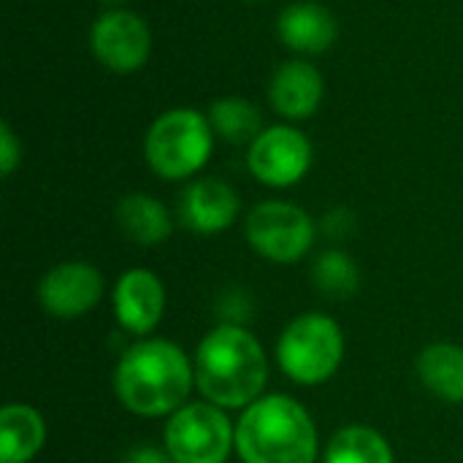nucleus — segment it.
Masks as SVG:
<instances>
[{"label":"nucleus","instance_id":"f257e3e1","mask_svg":"<svg viewBox=\"0 0 463 463\" xmlns=\"http://www.w3.org/2000/svg\"><path fill=\"white\" fill-rule=\"evenodd\" d=\"M195 385V364L168 339L130 345L114 369L119 404L138 418H163L182 410Z\"/></svg>","mask_w":463,"mask_h":463},{"label":"nucleus","instance_id":"f03ea898","mask_svg":"<svg viewBox=\"0 0 463 463\" xmlns=\"http://www.w3.org/2000/svg\"><path fill=\"white\" fill-rule=\"evenodd\" d=\"M269 361L260 342L241 326L212 328L195 350V388L222 410H247L263 396Z\"/></svg>","mask_w":463,"mask_h":463},{"label":"nucleus","instance_id":"7ed1b4c3","mask_svg":"<svg viewBox=\"0 0 463 463\" xmlns=\"http://www.w3.org/2000/svg\"><path fill=\"white\" fill-rule=\"evenodd\" d=\"M241 463H315L317 429L304 404L290 396H260L236 426Z\"/></svg>","mask_w":463,"mask_h":463},{"label":"nucleus","instance_id":"20e7f679","mask_svg":"<svg viewBox=\"0 0 463 463\" xmlns=\"http://www.w3.org/2000/svg\"><path fill=\"white\" fill-rule=\"evenodd\" d=\"M212 146L214 130L209 117L195 109H171L146 130L144 155L157 176L179 182L190 179L209 163Z\"/></svg>","mask_w":463,"mask_h":463},{"label":"nucleus","instance_id":"39448f33","mask_svg":"<svg viewBox=\"0 0 463 463\" xmlns=\"http://www.w3.org/2000/svg\"><path fill=\"white\" fill-rule=\"evenodd\" d=\"M345 358V334L328 315L296 317L277 342V364L298 385L315 388L328 383Z\"/></svg>","mask_w":463,"mask_h":463},{"label":"nucleus","instance_id":"423d86ee","mask_svg":"<svg viewBox=\"0 0 463 463\" xmlns=\"http://www.w3.org/2000/svg\"><path fill=\"white\" fill-rule=\"evenodd\" d=\"M163 442L174 463H225L236 448V429L222 407L193 402L168 415Z\"/></svg>","mask_w":463,"mask_h":463},{"label":"nucleus","instance_id":"0eeeda50","mask_svg":"<svg viewBox=\"0 0 463 463\" xmlns=\"http://www.w3.org/2000/svg\"><path fill=\"white\" fill-rule=\"evenodd\" d=\"M250 247L274 263L301 260L317 236L315 220L296 203L288 201H263L258 203L244 222Z\"/></svg>","mask_w":463,"mask_h":463},{"label":"nucleus","instance_id":"6e6552de","mask_svg":"<svg viewBox=\"0 0 463 463\" xmlns=\"http://www.w3.org/2000/svg\"><path fill=\"white\" fill-rule=\"evenodd\" d=\"M247 165L252 176L269 187H293L312 165V144L301 130L274 125L250 144Z\"/></svg>","mask_w":463,"mask_h":463},{"label":"nucleus","instance_id":"1a4fd4ad","mask_svg":"<svg viewBox=\"0 0 463 463\" xmlns=\"http://www.w3.org/2000/svg\"><path fill=\"white\" fill-rule=\"evenodd\" d=\"M90 46H92V54L109 71L133 73L149 60L152 33L138 14L114 8L95 19L90 30Z\"/></svg>","mask_w":463,"mask_h":463},{"label":"nucleus","instance_id":"9d476101","mask_svg":"<svg viewBox=\"0 0 463 463\" xmlns=\"http://www.w3.org/2000/svg\"><path fill=\"white\" fill-rule=\"evenodd\" d=\"M103 298V277L92 263L65 260L52 266L38 282L41 307L60 320L87 315Z\"/></svg>","mask_w":463,"mask_h":463},{"label":"nucleus","instance_id":"9b49d317","mask_svg":"<svg viewBox=\"0 0 463 463\" xmlns=\"http://www.w3.org/2000/svg\"><path fill=\"white\" fill-rule=\"evenodd\" d=\"M165 312V288L149 269H130L114 285L117 323L133 334L146 336L157 328Z\"/></svg>","mask_w":463,"mask_h":463},{"label":"nucleus","instance_id":"f8f14e48","mask_svg":"<svg viewBox=\"0 0 463 463\" xmlns=\"http://www.w3.org/2000/svg\"><path fill=\"white\" fill-rule=\"evenodd\" d=\"M179 214L182 222L195 233H222L239 217V195L222 179H198L182 193Z\"/></svg>","mask_w":463,"mask_h":463},{"label":"nucleus","instance_id":"ddd939ff","mask_svg":"<svg viewBox=\"0 0 463 463\" xmlns=\"http://www.w3.org/2000/svg\"><path fill=\"white\" fill-rule=\"evenodd\" d=\"M323 92H326L323 73L304 60L282 62L269 84V98L274 111H279L288 119L312 117L323 103Z\"/></svg>","mask_w":463,"mask_h":463},{"label":"nucleus","instance_id":"4468645a","mask_svg":"<svg viewBox=\"0 0 463 463\" xmlns=\"http://www.w3.org/2000/svg\"><path fill=\"white\" fill-rule=\"evenodd\" d=\"M277 33L288 49L320 54L336 41V19L320 3H293L279 14Z\"/></svg>","mask_w":463,"mask_h":463},{"label":"nucleus","instance_id":"2eb2a0df","mask_svg":"<svg viewBox=\"0 0 463 463\" xmlns=\"http://www.w3.org/2000/svg\"><path fill=\"white\" fill-rule=\"evenodd\" d=\"M46 442V423L35 407L5 404L0 410V463H30Z\"/></svg>","mask_w":463,"mask_h":463},{"label":"nucleus","instance_id":"dca6fc26","mask_svg":"<svg viewBox=\"0 0 463 463\" xmlns=\"http://www.w3.org/2000/svg\"><path fill=\"white\" fill-rule=\"evenodd\" d=\"M117 225L122 231V236L133 244L141 247H155L163 244L171 231H174V220L171 212L152 195L144 193H130L117 203Z\"/></svg>","mask_w":463,"mask_h":463},{"label":"nucleus","instance_id":"f3484780","mask_svg":"<svg viewBox=\"0 0 463 463\" xmlns=\"http://www.w3.org/2000/svg\"><path fill=\"white\" fill-rule=\"evenodd\" d=\"M418 377L437 399L463 404V347L450 342L429 345L418 355Z\"/></svg>","mask_w":463,"mask_h":463},{"label":"nucleus","instance_id":"a211bd4d","mask_svg":"<svg viewBox=\"0 0 463 463\" xmlns=\"http://www.w3.org/2000/svg\"><path fill=\"white\" fill-rule=\"evenodd\" d=\"M323 463H393V450L380 431L347 426L331 437Z\"/></svg>","mask_w":463,"mask_h":463},{"label":"nucleus","instance_id":"6ab92c4d","mask_svg":"<svg viewBox=\"0 0 463 463\" xmlns=\"http://www.w3.org/2000/svg\"><path fill=\"white\" fill-rule=\"evenodd\" d=\"M209 122L217 136L228 144H252L263 130L260 109L247 98H222L209 109Z\"/></svg>","mask_w":463,"mask_h":463},{"label":"nucleus","instance_id":"aec40b11","mask_svg":"<svg viewBox=\"0 0 463 463\" xmlns=\"http://www.w3.org/2000/svg\"><path fill=\"white\" fill-rule=\"evenodd\" d=\"M312 282L326 298L345 301V298L355 296V290L361 285V274H358L355 260L347 252L326 250L312 266Z\"/></svg>","mask_w":463,"mask_h":463},{"label":"nucleus","instance_id":"412c9836","mask_svg":"<svg viewBox=\"0 0 463 463\" xmlns=\"http://www.w3.org/2000/svg\"><path fill=\"white\" fill-rule=\"evenodd\" d=\"M19 160H22V144L14 136L11 125L3 122L0 125V174L8 179L14 174V168L19 165Z\"/></svg>","mask_w":463,"mask_h":463},{"label":"nucleus","instance_id":"4be33fe9","mask_svg":"<svg viewBox=\"0 0 463 463\" xmlns=\"http://www.w3.org/2000/svg\"><path fill=\"white\" fill-rule=\"evenodd\" d=\"M355 231V220L347 209H334L323 217V233L334 241H342L347 239L350 233Z\"/></svg>","mask_w":463,"mask_h":463},{"label":"nucleus","instance_id":"5701e85b","mask_svg":"<svg viewBox=\"0 0 463 463\" xmlns=\"http://www.w3.org/2000/svg\"><path fill=\"white\" fill-rule=\"evenodd\" d=\"M122 463H174V458L165 450H155V448H133Z\"/></svg>","mask_w":463,"mask_h":463},{"label":"nucleus","instance_id":"b1692460","mask_svg":"<svg viewBox=\"0 0 463 463\" xmlns=\"http://www.w3.org/2000/svg\"><path fill=\"white\" fill-rule=\"evenodd\" d=\"M106 3H122V0H106Z\"/></svg>","mask_w":463,"mask_h":463},{"label":"nucleus","instance_id":"393cba45","mask_svg":"<svg viewBox=\"0 0 463 463\" xmlns=\"http://www.w3.org/2000/svg\"><path fill=\"white\" fill-rule=\"evenodd\" d=\"M250 3H255V0H250Z\"/></svg>","mask_w":463,"mask_h":463}]
</instances>
